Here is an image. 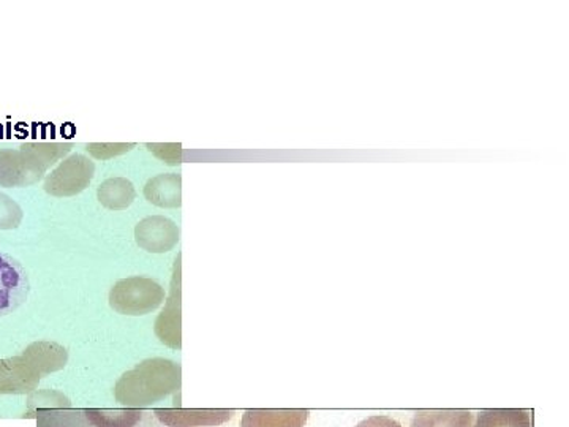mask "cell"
<instances>
[{"label": "cell", "mask_w": 569, "mask_h": 427, "mask_svg": "<svg viewBox=\"0 0 569 427\" xmlns=\"http://www.w3.org/2000/svg\"><path fill=\"white\" fill-rule=\"evenodd\" d=\"M181 367L170 359H148L123 374L114 388L118 403L129 407H146L179 391Z\"/></svg>", "instance_id": "obj_1"}, {"label": "cell", "mask_w": 569, "mask_h": 427, "mask_svg": "<svg viewBox=\"0 0 569 427\" xmlns=\"http://www.w3.org/2000/svg\"><path fill=\"white\" fill-rule=\"evenodd\" d=\"M164 301V288L148 277H129L112 287L110 306L122 316H146Z\"/></svg>", "instance_id": "obj_2"}, {"label": "cell", "mask_w": 569, "mask_h": 427, "mask_svg": "<svg viewBox=\"0 0 569 427\" xmlns=\"http://www.w3.org/2000/svg\"><path fill=\"white\" fill-rule=\"evenodd\" d=\"M31 294V280L24 266L6 252H0V318L17 312Z\"/></svg>", "instance_id": "obj_3"}, {"label": "cell", "mask_w": 569, "mask_h": 427, "mask_svg": "<svg viewBox=\"0 0 569 427\" xmlns=\"http://www.w3.org/2000/svg\"><path fill=\"white\" fill-rule=\"evenodd\" d=\"M96 173V165L81 153H73L47 181L48 192L56 197H70L81 193Z\"/></svg>", "instance_id": "obj_4"}, {"label": "cell", "mask_w": 569, "mask_h": 427, "mask_svg": "<svg viewBox=\"0 0 569 427\" xmlns=\"http://www.w3.org/2000/svg\"><path fill=\"white\" fill-rule=\"evenodd\" d=\"M134 238L141 249L152 254H163L178 245L179 228L167 217H146L134 228Z\"/></svg>", "instance_id": "obj_5"}, {"label": "cell", "mask_w": 569, "mask_h": 427, "mask_svg": "<svg viewBox=\"0 0 569 427\" xmlns=\"http://www.w3.org/2000/svg\"><path fill=\"white\" fill-rule=\"evenodd\" d=\"M233 410H181V408L156 410V417L168 427L219 426L233 418Z\"/></svg>", "instance_id": "obj_6"}, {"label": "cell", "mask_w": 569, "mask_h": 427, "mask_svg": "<svg viewBox=\"0 0 569 427\" xmlns=\"http://www.w3.org/2000/svg\"><path fill=\"white\" fill-rule=\"evenodd\" d=\"M307 410H247L241 427H305Z\"/></svg>", "instance_id": "obj_7"}, {"label": "cell", "mask_w": 569, "mask_h": 427, "mask_svg": "<svg viewBox=\"0 0 569 427\" xmlns=\"http://www.w3.org/2000/svg\"><path fill=\"white\" fill-rule=\"evenodd\" d=\"M144 195L152 205L160 208L181 206V176L160 175L146 183Z\"/></svg>", "instance_id": "obj_8"}, {"label": "cell", "mask_w": 569, "mask_h": 427, "mask_svg": "<svg viewBox=\"0 0 569 427\" xmlns=\"http://www.w3.org/2000/svg\"><path fill=\"white\" fill-rule=\"evenodd\" d=\"M178 295L179 288L173 287V295L157 320V335L163 344L173 348H181V302Z\"/></svg>", "instance_id": "obj_9"}, {"label": "cell", "mask_w": 569, "mask_h": 427, "mask_svg": "<svg viewBox=\"0 0 569 427\" xmlns=\"http://www.w3.org/2000/svg\"><path fill=\"white\" fill-rule=\"evenodd\" d=\"M97 195L104 208L114 209V211L129 208L137 197L133 183L123 178L108 179L99 187Z\"/></svg>", "instance_id": "obj_10"}, {"label": "cell", "mask_w": 569, "mask_h": 427, "mask_svg": "<svg viewBox=\"0 0 569 427\" xmlns=\"http://www.w3.org/2000/svg\"><path fill=\"white\" fill-rule=\"evenodd\" d=\"M471 421L468 410H419L411 427H471Z\"/></svg>", "instance_id": "obj_11"}, {"label": "cell", "mask_w": 569, "mask_h": 427, "mask_svg": "<svg viewBox=\"0 0 569 427\" xmlns=\"http://www.w3.org/2000/svg\"><path fill=\"white\" fill-rule=\"evenodd\" d=\"M475 427H530V415L516 408H496L478 415Z\"/></svg>", "instance_id": "obj_12"}, {"label": "cell", "mask_w": 569, "mask_h": 427, "mask_svg": "<svg viewBox=\"0 0 569 427\" xmlns=\"http://www.w3.org/2000/svg\"><path fill=\"white\" fill-rule=\"evenodd\" d=\"M93 427H134L141 421L140 410H84Z\"/></svg>", "instance_id": "obj_13"}, {"label": "cell", "mask_w": 569, "mask_h": 427, "mask_svg": "<svg viewBox=\"0 0 569 427\" xmlns=\"http://www.w3.org/2000/svg\"><path fill=\"white\" fill-rule=\"evenodd\" d=\"M356 427H402L396 419L389 417H370Z\"/></svg>", "instance_id": "obj_14"}]
</instances>
